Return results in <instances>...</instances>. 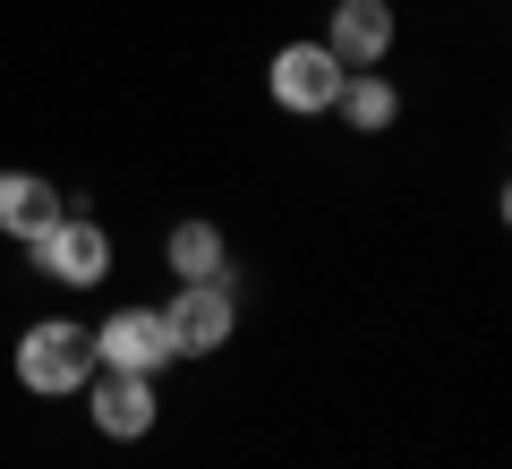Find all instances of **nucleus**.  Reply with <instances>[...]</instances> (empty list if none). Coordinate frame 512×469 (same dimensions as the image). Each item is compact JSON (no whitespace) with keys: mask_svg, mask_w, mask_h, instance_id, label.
Instances as JSON below:
<instances>
[{"mask_svg":"<svg viewBox=\"0 0 512 469\" xmlns=\"http://www.w3.org/2000/svg\"><path fill=\"white\" fill-rule=\"evenodd\" d=\"M86 376H94V325H77V316H43V325L18 333V384L35 401L86 393Z\"/></svg>","mask_w":512,"mask_h":469,"instance_id":"obj_1","label":"nucleus"},{"mask_svg":"<svg viewBox=\"0 0 512 469\" xmlns=\"http://www.w3.org/2000/svg\"><path fill=\"white\" fill-rule=\"evenodd\" d=\"M26 265H35L43 282H60V290H94V282L111 273V231H103L94 214H77V205H69L52 231L26 239Z\"/></svg>","mask_w":512,"mask_h":469,"instance_id":"obj_2","label":"nucleus"},{"mask_svg":"<svg viewBox=\"0 0 512 469\" xmlns=\"http://www.w3.org/2000/svg\"><path fill=\"white\" fill-rule=\"evenodd\" d=\"M77 401H86L94 435H111V444H146V435H154V418H163V376H128V367H94Z\"/></svg>","mask_w":512,"mask_h":469,"instance_id":"obj_3","label":"nucleus"},{"mask_svg":"<svg viewBox=\"0 0 512 469\" xmlns=\"http://www.w3.org/2000/svg\"><path fill=\"white\" fill-rule=\"evenodd\" d=\"M342 60L325 52V43H282L274 60H265V94H274V111H291V120H325L333 94H342Z\"/></svg>","mask_w":512,"mask_h":469,"instance_id":"obj_4","label":"nucleus"},{"mask_svg":"<svg viewBox=\"0 0 512 469\" xmlns=\"http://www.w3.org/2000/svg\"><path fill=\"white\" fill-rule=\"evenodd\" d=\"M163 325H171V350H180V359H214V350H231V333H239V290L180 282L163 299Z\"/></svg>","mask_w":512,"mask_h":469,"instance_id":"obj_5","label":"nucleus"},{"mask_svg":"<svg viewBox=\"0 0 512 469\" xmlns=\"http://www.w3.org/2000/svg\"><path fill=\"white\" fill-rule=\"evenodd\" d=\"M180 359L171 350V325L163 307H111L103 325H94V367H128V376H163Z\"/></svg>","mask_w":512,"mask_h":469,"instance_id":"obj_6","label":"nucleus"},{"mask_svg":"<svg viewBox=\"0 0 512 469\" xmlns=\"http://www.w3.org/2000/svg\"><path fill=\"white\" fill-rule=\"evenodd\" d=\"M393 35H402L393 0H333V18H325L316 43H325L342 69H384V60H393Z\"/></svg>","mask_w":512,"mask_h":469,"instance_id":"obj_7","label":"nucleus"},{"mask_svg":"<svg viewBox=\"0 0 512 469\" xmlns=\"http://www.w3.org/2000/svg\"><path fill=\"white\" fill-rule=\"evenodd\" d=\"M163 265H171V282H222V290H239V265H231L222 222H171Z\"/></svg>","mask_w":512,"mask_h":469,"instance_id":"obj_8","label":"nucleus"},{"mask_svg":"<svg viewBox=\"0 0 512 469\" xmlns=\"http://www.w3.org/2000/svg\"><path fill=\"white\" fill-rule=\"evenodd\" d=\"M69 214V197H60L43 171H0V239H35V231H52V222Z\"/></svg>","mask_w":512,"mask_h":469,"instance_id":"obj_9","label":"nucleus"},{"mask_svg":"<svg viewBox=\"0 0 512 469\" xmlns=\"http://www.w3.org/2000/svg\"><path fill=\"white\" fill-rule=\"evenodd\" d=\"M333 120H342L350 137H384V128L402 120V86H393L384 69H350L342 94H333Z\"/></svg>","mask_w":512,"mask_h":469,"instance_id":"obj_10","label":"nucleus"}]
</instances>
